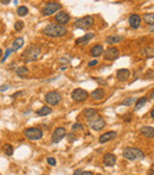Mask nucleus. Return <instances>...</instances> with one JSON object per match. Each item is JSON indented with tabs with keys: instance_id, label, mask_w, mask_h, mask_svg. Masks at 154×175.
<instances>
[{
	"instance_id": "1",
	"label": "nucleus",
	"mask_w": 154,
	"mask_h": 175,
	"mask_svg": "<svg viewBox=\"0 0 154 175\" xmlns=\"http://www.w3.org/2000/svg\"><path fill=\"white\" fill-rule=\"evenodd\" d=\"M43 34L48 37H52V38H58V37H63L68 34V29L67 26L59 25V24H48L44 29H43Z\"/></svg>"
},
{
	"instance_id": "2",
	"label": "nucleus",
	"mask_w": 154,
	"mask_h": 175,
	"mask_svg": "<svg viewBox=\"0 0 154 175\" xmlns=\"http://www.w3.org/2000/svg\"><path fill=\"white\" fill-rule=\"evenodd\" d=\"M40 52H42L40 47L32 44L24 50V52L21 54V58L25 62H32V61L38 60V57L40 56Z\"/></svg>"
},
{
	"instance_id": "3",
	"label": "nucleus",
	"mask_w": 154,
	"mask_h": 175,
	"mask_svg": "<svg viewBox=\"0 0 154 175\" xmlns=\"http://www.w3.org/2000/svg\"><path fill=\"white\" fill-rule=\"evenodd\" d=\"M122 155L128 161H136V160L145 159V153L142 150H140L138 148H132V147H127V148L123 149Z\"/></svg>"
},
{
	"instance_id": "4",
	"label": "nucleus",
	"mask_w": 154,
	"mask_h": 175,
	"mask_svg": "<svg viewBox=\"0 0 154 175\" xmlns=\"http://www.w3.org/2000/svg\"><path fill=\"white\" fill-rule=\"evenodd\" d=\"M94 18L91 16H85L83 18H79L75 22V27L77 29H82V30H88L92 25H94Z\"/></svg>"
},
{
	"instance_id": "5",
	"label": "nucleus",
	"mask_w": 154,
	"mask_h": 175,
	"mask_svg": "<svg viewBox=\"0 0 154 175\" xmlns=\"http://www.w3.org/2000/svg\"><path fill=\"white\" fill-rule=\"evenodd\" d=\"M24 136L31 141H38L43 137V130L40 128H28L25 129Z\"/></svg>"
},
{
	"instance_id": "6",
	"label": "nucleus",
	"mask_w": 154,
	"mask_h": 175,
	"mask_svg": "<svg viewBox=\"0 0 154 175\" xmlns=\"http://www.w3.org/2000/svg\"><path fill=\"white\" fill-rule=\"evenodd\" d=\"M60 9H62V5H60L59 3L51 1V3L45 4V6H44L43 10H42V14H43V16H51V14L56 13L57 11H59Z\"/></svg>"
},
{
	"instance_id": "7",
	"label": "nucleus",
	"mask_w": 154,
	"mask_h": 175,
	"mask_svg": "<svg viewBox=\"0 0 154 175\" xmlns=\"http://www.w3.org/2000/svg\"><path fill=\"white\" fill-rule=\"evenodd\" d=\"M60 100H62V97H60V94L57 91H51V92L46 93V95H45V101L50 106L58 105L60 103Z\"/></svg>"
},
{
	"instance_id": "8",
	"label": "nucleus",
	"mask_w": 154,
	"mask_h": 175,
	"mask_svg": "<svg viewBox=\"0 0 154 175\" xmlns=\"http://www.w3.org/2000/svg\"><path fill=\"white\" fill-rule=\"evenodd\" d=\"M119 55H120V50L117 48H115V47H110V48L106 49L104 52H103V57L107 61L116 60V58L119 57Z\"/></svg>"
},
{
	"instance_id": "9",
	"label": "nucleus",
	"mask_w": 154,
	"mask_h": 175,
	"mask_svg": "<svg viewBox=\"0 0 154 175\" xmlns=\"http://www.w3.org/2000/svg\"><path fill=\"white\" fill-rule=\"evenodd\" d=\"M88 95H89L88 92L84 91V90H82V88H76V90H74L72 93H71V98H72V100L78 101V103L87 100Z\"/></svg>"
},
{
	"instance_id": "10",
	"label": "nucleus",
	"mask_w": 154,
	"mask_h": 175,
	"mask_svg": "<svg viewBox=\"0 0 154 175\" xmlns=\"http://www.w3.org/2000/svg\"><path fill=\"white\" fill-rule=\"evenodd\" d=\"M55 19H56L57 24L65 26V24H68V23L70 22L71 17H70L69 13H67V12H64V11H60V12H58V13L55 16Z\"/></svg>"
},
{
	"instance_id": "11",
	"label": "nucleus",
	"mask_w": 154,
	"mask_h": 175,
	"mask_svg": "<svg viewBox=\"0 0 154 175\" xmlns=\"http://www.w3.org/2000/svg\"><path fill=\"white\" fill-rule=\"evenodd\" d=\"M67 135V130L64 128H57L52 133V143H59Z\"/></svg>"
},
{
	"instance_id": "12",
	"label": "nucleus",
	"mask_w": 154,
	"mask_h": 175,
	"mask_svg": "<svg viewBox=\"0 0 154 175\" xmlns=\"http://www.w3.org/2000/svg\"><path fill=\"white\" fill-rule=\"evenodd\" d=\"M89 124H90L91 129L94 130V131H100V130H102V129L106 126V120H104L103 117L99 115L95 120H92V122L89 123Z\"/></svg>"
},
{
	"instance_id": "13",
	"label": "nucleus",
	"mask_w": 154,
	"mask_h": 175,
	"mask_svg": "<svg viewBox=\"0 0 154 175\" xmlns=\"http://www.w3.org/2000/svg\"><path fill=\"white\" fill-rule=\"evenodd\" d=\"M116 137H117V132H115V131H108V132H104V133H102L100 136L99 142L101 144H103V143H107V142H110V141L115 139Z\"/></svg>"
},
{
	"instance_id": "14",
	"label": "nucleus",
	"mask_w": 154,
	"mask_h": 175,
	"mask_svg": "<svg viewBox=\"0 0 154 175\" xmlns=\"http://www.w3.org/2000/svg\"><path fill=\"white\" fill-rule=\"evenodd\" d=\"M84 115H85V118L88 119V122L91 123L92 120H95L97 117H99V112L95 108H87L84 111Z\"/></svg>"
},
{
	"instance_id": "15",
	"label": "nucleus",
	"mask_w": 154,
	"mask_h": 175,
	"mask_svg": "<svg viewBox=\"0 0 154 175\" xmlns=\"http://www.w3.org/2000/svg\"><path fill=\"white\" fill-rule=\"evenodd\" d=\"M128 23L133 29H139L141 24V17L139 14H131L128 18Z\"/></svg>"
},
{
	"instance_id": "16",
	"label": "nucleus",
	"mask_w": 154,
	"mask_h": 175,
	"mask_svg": "<svg viewBox=\"0 0 154 175\" xmlns=\"http://www.w3.org/2000/svg\"><path fill=\"white\" fill-rule=\"evenodd\" d=\"M131 76V72L126 68H123V69H119L116 72V79L119 81H127Z\"/></svg>"
},
{
	"instance_id": "17",
	"label": "nucleus",
	"mask_w": 154,
	"mask_h": 175,
	"mask_svg": "<svg viewBox=\"0 0 154 175\" xmlns=\"http://www.w3.org/2000/svg\"><path fill=\"white\" fill-rule=\"evenodd\" d=\"M103 163H104V166H107V167H113V166L116 163V156H115L114 154H110V153L106 154V155L103 156Z\"/></svg>"
},
{
	"instance_id": "18",
	"label": "nucleus",
	"mask_w": 154,
	"mask_h": 175,
	"mask_svg": "<svg viewBox=\"0 0 154 175\" xmlns=\"http://www.w3.org/2000/svg\"><path fill=\"white\" fill-rule=\"evenodd\" d=\"M95 37V34H92V32H90V34H85L84 36H82V37H79V38H77L76 39V44L77 45H82V44H87L91 38H94Z\"/></svg>"
},
{
	"instance_id": "19",
	"label": "nucleus",
	"mask_w": 154,
	"mask_h": 175,
	"mask_svg": "<svg viewBox=\"0 0 154 175\" xmlns=\"http://www.w3.org/2000/svg\"><path fill=\"white\" fill-rule=\"evenodd\" d=\"M123 39H125V37H123V36L114 35V36H108V37L106 38V43L109 44V45H114V44H117V43L122 42Z\"/></svg>"
},
{
	"instance_id": "20",
	"label": "nucleus",
	"mask_w": 154,
	"mask_h": 175,
	"mask_svg": "<svg viewBox=\"0 0 154 175\" xmlns=\"http://www.w3.org/2000/svg\"><path fill=\"white\" fill-rule=\"evenodd\" d=\"M140 132L142 136L147 138H153L154 137V128L153 126H142L140 129Z\"/></svg>"
},
{
	"instance_id": "21",
	"label": "nucleus",
	"mask_w": 154,
	"mask_h": 175,
	"mask_svg": "<svg viewBox=\"0 0 154 175\" xmlns=\"http://www.w3.org/2000/svg\"><path fill=\"white\" fill-rule=\"evenodd\" d=\"M103 52H104V50H103L102 45H95V47H92L91 50H90L91 56H94V57H99V56L103 55Z\"/></svg>"
},
{
	"instance_id": "22",
	"label": "nucleus",
	"mask_w": 154,
	"mask_h": 175,
	"mask_svg": "<svg viewBox=\"0 0 154 175\" xmlns=\"http://www.w3.org/2000/svg\"><path fill=\"white\" fill-rule=\"evenodd\" d=\"M91 97L95 100H102L104 98V90L102 88H96L95 91L91 92Z\"/></svg>"
},
{
	"instance_id": "23",
	"label": "nucleus",
	"mask_w": 154,
	"mask_h": 175,
	"mask_svg": "<svg viewBox=\"0 0 154 175\" xmlns=\"http://www.w3.org/2000/svg\"><path fill=\"white\" fill-rule=\"evenodd\" d=\"M23 45H24V38H23V37H18V38H16V39L13 41L11 48H12L13 51H17V50H19Z\"/></svg>"
},
{
	"instance_id": "24",
	"label": "nucleus",
	"mask_w": 154,
	"mask_h": 175,
	"mask_svg": "<svg viewBox=\"0 0 154 175\" xmlns=\"http://www.w3.org/2000/svg\"><path fill=\"white\" fill-rule=\"evenodd\" d=\"M51 112H52V110H51L50 106H43L42 108H39V110L36 111V114L39 115V117H45V115L50 114Z\"/></svg>"
},
{
	"instance_id": "25",
	"label": "nucleus",
	"mask_w": 154,
	"mask_h": 175,
	"mask_svg": "<svg viewBox=\"0 0 154 175\" xmlns=\"http://www.w3.org/2000/svg\"><path fill=\"white\" fill-rule=\"evenodd\" d=\"M16 74H17L18 76H20V77H25V76L28 75V69H27V67H25V66H20V67H18V68L16 69Z\"/></svg>"
},
{
	"instance_id": "26",
	"label": "nucleus",
	"mask_w": 154,
	"mask_h": 175,
	"mask_svg": "<svg viewBox=\"0 0 154 175\" xmlns=\"http://www.w3.org/2000/svg\"><path fill=\"white\" fill-rule=\"evenodd\" d=\"M142 55L146 58H154V47H147L142 50Z\"/></svg>"
},
{
	"instance_id": "27",
	"label": "nucleus",
	"mask_w": 154,
	"mask_h": 175,
	"mask_svg": "<svg viewBox=\"0 0 154 175\" xmlns=\"http://www.w3.org/2000/svg\"><path fill=\"white\" fill-rule=\"evenodd\" d=\"M147 100H148L147 97H142V98L136 99V101H135V111H139L141 107H143V106L146 105Z\"/></svg>"
},
{
	"instance_id": "28",
	"label": "nucleus",
	"mask_w": 154,
	"mask_h": 175,
	"mask_svg": "<svg viewBox=\"0 0 154 175\" xmlns=\"http://www.w3.org/2000/svg\"><path fill=\"white\" fill-rule=\"evenodd\" d=\"M142 19L148 24V25H153L154 24V13H145Z\"/></svg>"
},
{
	"instance_id": "29",
	"label": "nucleus",
	"mask_w": 154,
	"mask_h": 175,
	"mask_svg": "<svg viewBox=\"0 0 154 175\" xmlns=\"http://www.w3.org/2000/svg\"><path fill=\"white\" fill-rule=\"evenodd\" d=\"M4 153H5V155H7V156H12L13 155V151H14V149H13V147L11 144H5L4 145Z\"/></svg>"
},
{
	"instance_id": "30",
	"label": "nucleus",
	"mask_w": 154,
	"mask_h": 175,
	"mask_svg": "<svg viewBox=\"0 0 154 175\" xmlns=\"http://www.w3.org/2000/svg\"><path fill=\"white\" fill-rule=\"evenodd\" d=\"M17 13H18V16H20V17H25L27 13H28V9L26 7V6H19L18 9H17Z\"/></svg>"
},
{
	"instance_id": "31",
	"label": "nucleus",
	"mask_w": 154,
	"mask_h": 175,
	"mask_svg": "<svg viewBox=\"0 0 154 175\" xmlns=\"http://www.w3.org/2000/svg\"><path fill=\"white\" fill-rule=\"evenodd\" d=\"M135 101H136V99H135V98L129 97V98H126V99L123 100L121 104H122L123 106H131V105H133V103H135Z\"/></svg>"
},
{
	"instance_id": "32",
	"label": "nucleus",
	"mask_w": 154,
	"mask_h": 175,
	"mask_svg": "<svg viewBox=\"0 0 154 175\" xmlns=\"http://www.w3.org/2000/svg\"><path fill=\"white\" fill-rule=\"evenodd\" d=\"M23 29H24V22H21V20L16 22V24H14V30H16V31H21Z\"/></svg>"
},
{
	"instance_id": "33",
	"label": "nucleus",
	"mask_w": 154,
	"mask_h": 175,
	"mask_svg": "<svg viewBox=\"0 0 154 175\" xmlns=\"http://www.w3.org/2000/svg\"><path fill=\"white\" fill-rule=\"evenodd\" d=\"M12 52H13L12 48H7V49H6V51H5V55H4V57H3V60H1V62H3V63L6 61V58H7V57H9V56H10Z\"/></svg>"
},
{
	"instance_id": "34",
	"label": "nucleus",
	"mask_w": 154,
	"mask_h": 175,
	"mask_svg": "<svg viewBox=\"0 0 154 175\" xmlns=\"http://www.w3.org/2000/svg\"><path fill=\"white\" fill-rule=\"evenodd\" d=\"M65 136H67V138H68V141H69V142H75V141L77 139V137H76V135H75L74 132H70V133H67Z\"/></svg>"
},
{
	"instance_id": "35",
	"label": "nucleus",
	"mask_w": 154,
	"mask_h": 175,
	"mask_svg": "<svg viewBox=\"0 0 154 175\" xmlns=\"http://www.w3.org/2000/svg\"><path fill=\"white\" fill-rule=\"evenodd\" d=\"M72 131H76V130H82L83 129V125L81 124V123H75L74 125H72Z\"/></svg>"
},
{
	"instance_id": "36",
	"label": "nucleus",
	"mask_w": 154,
	"mask_h": 175,
	"mask_svg": "<svg viewBox=\"0 0 154 175\" xmlns=\"http://www.w3.org/2000/svg\"><path fill=\"white\" fill-rule=\"evenodd\" d=\"M150 77H154V72L153 70H147L146 75H145V79H150Z\"/></svg>"
},
{
	"instance_id": "37",
	"label": "nucleus",
	"mask_w": 154,
	"mask_h": 175,
	"mask_svg": "<svg viewBox=\"0 0 154 175\" xmlns=\"http://www.w3.org/2000/svg\"><path fill=\"white\" fill-rule=\"evenodd\" d=\"M123 120H125L126 123L132 122V114H131V113H128V114H126V115H123Z\"/></svg>"
},
{
	"instance_id": "38",
	"label": "nucleus",
	"mask_w": 154,
	"mask_h": 175,
	"mask_svg": "<svg viewBox=\"0 0 154 175\" xmlns=\"http://www.w3.org/2000/svg\"><path fill=\"white\" fill-rule=\"evenodd\" d=\"M46 161H48V164H50V166H56V160H55L53 157H48Z\"/></svg>"
},
{
	"instance_id": "39",
	"label": "nucleus",
	"mask_w": 154,
	"mask_h": 175,
	"mask_svg": "<svg viewBox=\"0 0 154 175\" xmlns=\"http://www.w3.org/2000/svg\"><path fill=\"white\" fill-rule=\"evenodd\" d=\"M9 88H10L9 85H1V86H0V92H5V91H7Z\"/></svg>"
},
{
	"instance_id": "40",
	"label": "nucleus",
	"mask_w": 154,
	"mask_h": 175,
	"mask_svg": "<svg viewBox=\"0 0 154 175\" xmlns=\"http://www.w3.org/2000/svg\"><path fill=\"white\" fill-rule=\"evenodd\" d=\"M97 63H99L97 60H92V61H90V62L88 63V66H89V67H94V66H96Z\"/></svg>"
},
{
	"instance_id": "41",
	"label": "nucleus",
	"mask_w": 154,
	"mask_h": 175,
	"mask_svg": "<svg viewBox=\"0 0 154 175\" xmlns=\"http://www.w3.org/2000/svg\"><path fill=\"white\" fill-rule=\"evenodd\" d=\"M25 92L24 91H21V92H17V93H14L13 95H12V98H17V97H20V95H23Z\"/></svg>"
},
{
	"instance_id": "42",
	"label": "nucleus",
	"mask_w": 154,
	"mask_h": 175,
	"mask_svg": "<svg viewBox=\"0 0 154 175\" xmlns=\"http://www.w3.org/2000/svg\"><path fill=\"white\" fill-rule=\"evenodd\" d=\"M81 175H94V173H92V171H89V170H85V171H82Z\"/></svg>"
},
{
	"instance_id": "43",
	"label": "nucleus",
	"mask_w": 154,
	"mask_h": 175,
	"mask_svg": "<svg viewBox=\"0 0 154 175\" xmlns=\"http://www.w3.org/2000/svg\"><path fill=\"white\" fill-rule=\"evenodd\" d=\"M94 80H99L97 82H99V83H102V85H104V83H106V81H104L103 79H99V77H94Z\"/></svg>"
},
{
	"instance_id": "44",
	"label": "nucleus",
	"mask_w": 154,
	"mask_h": 175,
	"mask_svg": "<svg viewBox=\"0 0 154 175\" xmlns=\"http://www.w3.org/2000/svg\"><path fill=\"white\" fill-rule=\"evenodd\" d=\"M0 3H1L3 5H7V4H10V0H1Z\"/></svg>"
},
{
	"instance_id": "45",
	"label": "nucleus",
	"mask_w": 154,
	"mask_h": 175,
	"mask_svg": "<svg viewBox=\"0 0 154 175\" xmlns=\"http://www.w3.org/2000/svg\"><path fill=\"white\" fill-rule=\"evenodd\" d=\"M81 173H82V170H81V169H77V170L74 173V175H81Z\"/></svg>"
},
{
	"instance_id": "46",
	"label": "nucleus",
	"mask_w": 154,
	"mask_h": 175,
	"mask_svg": "<svg viewBox=\"0 0 154 175\" xmlns=\"http://www.w3.org/2000/svg\"><path fill=\"white\" fill-rule=\"evenodd\" d=\"M150 117L154 119V108H152V111H150Z\"/></svg>"
},
{
	"instance_id": "47",
	"label": "nucleus",
	"mask_w": 154,
	"mask_h": 175,
	"mask_svg": "<svg viewBox=\"0 0 154 175\" xmlns=\"http://www.w3.org/2000/svg\"><path fill=\"white\" fill-rule=\"evenodd\" d=\"M149 31H154V24L153 25H149Z\"/></svg>"
},
{
	"instance_id": "48",
	"label": "nucleus",
	"mask_w": 154,
	"mask_h": 175,
	"mask_svg": "<svg viewBox=\"0 0 154 175\" xmlns=\"http://www.w3.org/2000/svg\"><path fill=\"white\" fill-rule=\"evenodd\" d=\"M149 98H150V99H154V90L152 91V93H150V95H149Z\"/></svg>"
},
{
	"instance_id": "49",
	"label": "nucleus",
	"mask_w": 154,
	"mask_h": 175,
	"mask_svg": "<svg viewBox=\"0 0 154 175\" xmlns=\"http://www.w3.org/2000/svg\"><path fill=\"white\" fill-rule=\"evenodd\" d=\"M1 56H3V50L0 49V57H1Z\"/></svg>"
}]
</instances>
